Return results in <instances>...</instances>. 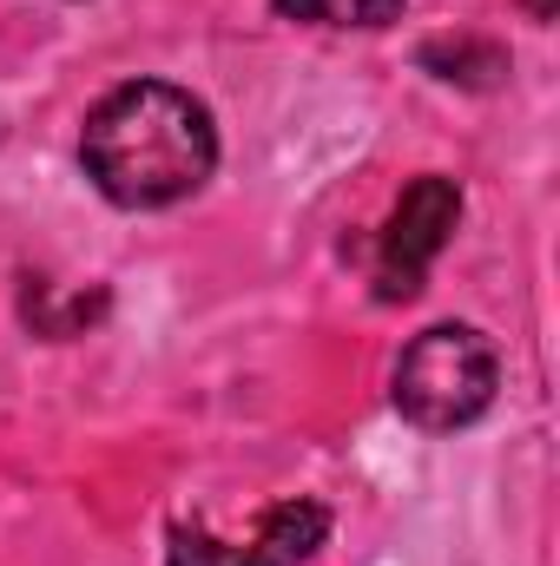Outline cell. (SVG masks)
<instances>
[{
    "instance_id": "6da1fadb",
    "label": "cell",
    "mask_w": 560,
    "mask_h": 566,
    "mask_svg": "<svg viewBox=\"0 0 560 566\" xmlns=\"http://www.w3.org/2000/svg\"><path fill=\"white\" fill-rule=\"evenodd\" d=\"M86 178L120 205V211H158L191 198L211 165H218V133L211 113L165 80H126L113 86L80 133Z\"/></svg>"
},
{
    "instance_id": "7a4b0ae2",
    "label": "cell",
    "mask_w": 560,
    "mask_h": 566,
    "mask_svg": "<svg viewBox=\"0 0 560 566\" xmlns=\"http://www.w3.org/2000/svg\"><path fill=\"white\" fill-rule=\"evenodd\" d=\"M495 382H501V363L475 323H435L396 356V409L403 422L428 428V434L481 422L495 402Z\"/></svg>"
},
{
    "instance_id": "3957f363",
    "label": "cell",
    "mask_w": 560,
    "mask_h": 566,
    "mask_svg": "<svg viewBox=\"0 0 560 566\" xmlns=\"http://www.w3.org/2000/svg\"><path fill=\"white\" fill-rule=\"evenodd\" d=\"M462 224V185L455 178H416L396 211H390V231H383V258H376V296L383 303H409L428 277V264L442 258V244L455 238Z\"/></svg>"
},
{
    "instance_id": "277c9868",
    "label": "cell",
    "mask_w": 560,
    "mask_h": 566,
    "mask_svg": "<svg viewBox=\"0 0 560 566\" xmlns=\"http://www.w3.org/2000/svg\"><path fill=\"white\" fill-rule=\"evenodd\" d=\"M323 541H330V514L317 501H278L258 521V541L238 554V566H303Z\"/></svg>"
},
{
    "instance_id": "5b68a950",
    "label": "cell",
    "mask_w": 560,
    "mask_h": 566,
    "mask_svg": "<svg viewBox=\"0 0 560 566\" xmlns=\"http://www.w3.org/2000/svg\"><path fill=\"white\" fill-rule=\"evenodd\" d=\"M422 73L448 80V86H468V93H495L508 80V53L495 40H475V33H455V40H428L416 53Z\"/></svg>"
},
{
    "instance_id": "8992f818",
    "label": "cell",
    "mask_w": 560,
    "mask_h": 566,
    "mask_svg": "<svg viewBox=\"0 0 560 566\" xmlns=\"http://www.w3.org/2000/svg\"><path fill=\"white\" fill-rule=\"evenodd\" d=\"M290 20H323V27H390L403 0H271Z\"/></svg>"
},
{
    "instance_id": "52a82bcc",
    "label": "cell",
    "mask_w": 560,
    "mask_h": 566,
    "mask_svg": "<svg viewBox=\"0 0 560 566\" xmlns=\"http://www.w3.org/2000/svg\"><path fill=\"white\" fill-rule=\"evenodd\" d=\"M165 566H225V547L205 527H172V554Z\"/></svg>"
},
{
    "instance_id": "ba28073f",
    "label": "cell",
    "mask_w": 560,
    "mask_h": 566,
    "mask_svg": "<svg viewBox=\"0 0 560 566\" xmlns=\"http://www.w3.org/2000/svg\"><path fill=\"white\" fill-rule=\"evenodd\" d=\"M535 7V20H554V0H528Z\"/></svg>"
}]
</instances>
